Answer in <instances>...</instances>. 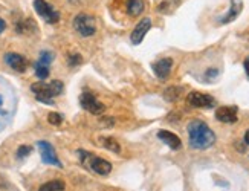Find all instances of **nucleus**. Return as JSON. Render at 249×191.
I'll return each instance as SVG.
<instances>
[{
    "instance_id": "f257e3e1",
    "label": "nucleus",
    "mask_w": 249,
    "mask_h": 191,
    "mask_svg": "<svg viewBox=\"0 0 249 191\" xmlns=\"http://www.w3.org/2000/svg\"><path fill=\"white\" fill-rule=\"evenodd\" d=\"M188 139H190V147L196 148V150H207V148L213 147L215 142V135L210 129L207 122L200 120H193L188 125Z\"/></svg>"
},
{
    "instance_id": "f03ea898",
    "label": "nucleus",
    "mask_w": 249,
    "mask_h": 191,
    "mask_svg": "<svg viewBox=\"0 0 249 191\" xmlns=\"http://www.w3.org/2000/svg\"><path fill=\"white\" fill-rule=\"evenodd\" d=\"M32 92L36 93V98L40 103H45V104H53V97H58V95L63 93L64 86L60 80H53L51 83H34L31 86Z\"/></svg>"
},
{
    "instance_id": "7ed1b4c3",
    "label": "nucleus",
    "mask_w": 249,
    "mask_h": 191,
    "mask_svg": "<svg viewBox=\"0 0 249 191\" xmlns=\"http://www.w3.org/2000/svg\"><path fill=\"white\" fill-rule=\"evenodd\" d=\"M78 156H80V161L88 168H90L92 172H95L96 174L107 176L112 172V164L103 157H98V156H95V155L86 152V150H78Z\"/></svg>"
},
{
    "instance_id": "20e7f679",
    "label": "nucleus",
    "mask_w": 249,
    "mask_h": 191,
    "mask_svg": "<svg viewBox=\"0 0 249 191\" xmlns=\"http://www.w3.org/2000/svg\"><path fill=\"white\" fill-rule=\"evenodd\" d=\"M73 28L81 37H92L96 33L95 18L89 14H78L73 18Z\"/></svg>"
},
{
    "instance_id": "39448f33",
    "label": "nucleus",
    "mask_w": 249,
    "mask_h": 191,
    "mask_svg": "<svg viewBox=\"0 0 249 191\" xmlns=\"http://www.w3.org/2000/svg\"><path fill=\"white\" fill-rule=\"evenodd\" d=\"M80 103H81V107L92 115H101L106 110V105L101 101H98V98H96L92 92H88V90L81 93Z\"/></svg>"
},
{
    "instance_id": "423d86ee",
    "label": "nucleus",
    "mask_w": 249,
    "mask_h": 191,
    "mask_svg": "<svg viewBox=\"0 0 249 191\" xmlns=\"http://www.w3.org/2000/svg\"><path fill=\"white\" fill-rule=\"evenodd\" d=\"M34 8H36L37 14L41 18H45V22H48L51 25L52 23H58L60 13L55 11V9H53V6L49 5L46 0H34Z\"/></svg>"
},
{
    "instance_id": "0eeeda50",
    "label": "nucleus",
    "mask_w": 249,
    "mask_h": 191,
    "mask_svg": "<svg viewBox=\"0 0 249 191\" xmlns=\"http://www.w3.org/2000/svg\"><path fill=\"white\" fill-rule=\"evenodd\" d=\"M187 103L191 105V107H196V109H213L215 105V98L208 93L190 92L187 97Z\"/></svg>"
},
{
    "instance_id": "6e6552de",
    "label": "nucleus",
    "mask_w": 249,
    "mask_h": 191,
    "mask_svg": "<svg viewBox=\"0 0 249 191\" xmlns=\"http://www.w3.org/2000/svg\"><path fill=\"white\" fill-rule=\"evenodd\" d=\"M38 148H40V155H41V161L49 165H57V167H63V164L60 162V159L55 153V148H53L49 142L46 141H38Z\"/></svg>"
},
{
    "instance_id": "1a4fd4ad",
    "label": "nucleus",
    "mask_w": 249,
    "mask_h": 191,
    "mask_svg": "<svg viewBox=\"0 0 249 191\" xmlns=\"http://www.w3.org/2000/svg\"><path fill=\"white\" fill-rule=\"evenodd\" d=\"M239 109L235 105H222L215 110V118L225 124H234L239 120Z\"/></svg>"
},
{
    "instance_id": "9d476101",
    "label": "nucleus",
    "mask_w": 249,
    "mask_h": 191,
    "mask_svg": "<svg viewBox=\"0 0 249 191\" xmlns=\"http://www.w3.org/2000/svg\"><path fill=\"white\" fill-rule=\"evenodd\" d=\"M150 28H151V18L145 17V18L141 20V22L135 26L132 35H130V40H132V43L133 45H141V43H142V40L145 38V35H147V33L150 31Z\"/></svg>"
},
{
    "instance_id": "9b49d317",
    "label": "nucleus",
    "mask_w": 249,
    "mask_h": 191,
    "mask_svg": "<svg viewBox=\"0 0 249 191\" xmlns=\"http://www.w3.org/2000/svg\"><path fill=\"white\" fill-rule=\"evenodd\" d=\"M5 63L11 68L14 69L16 72H25L28 69V60L20 55V54H14V52H8V54H5Z\"/></svg>"
},
{
    "instance_id": "f8f14e48",
    "label": "nucleus",
    "mask_w": 249,
    "mask_h": 191,
    "mask_svg": "<svg viewBox=\"0 0 249 191\" xmlns=\"http://www.w3.org/2000/svg\"><path fill=\"white\" fill-rule=\"evenodd\" d=\"M242 9H243V2H242V0H231L228 13H226L223 17L219 18V23L220 25H228V23L234 22V20L240 16Z\"/></svg>"
},
{
    "instance_id": "ddd939ff",
    "label": "nucleus",
    "mask_w": 249,
    "mask_h": 191,
    "mask_svg": "<svg viewBox=\"0 0 249 191\" xmlns=\"http://www.w3.org/2000/svg\"><path fill=\"white\" fill-rule=\"evenodd\" d=\"M171 68H173L171 58H160L156 63H153V72H155V75L160 80H167L170 77Z\"/></svg>"
},
{
    "instance_id": "4468645a",
    "label": "nucleus",
    "mask_w": 249,
    "mask_h": 191,
    "mask_svg": "<svg viewBox=\"0 0 249 191\" xmlns=\"http://www.w3.org/2000/svg\"><path fill=\"white\" fill-rule=\"evenodd\" d=\"M158 138H159V139H160L162 142H164V144H167V145L171 148V150H179V148L182 147L180 138H179L178 135H175V133L168 132V130H159Z\"/></svg>"
},
{
    "instance_id": "2eb2a0df",
    "label": "nucleus",
    "mask_w": 249,
    "mask_h": 191,
    "mask_svg": "<svg viewBox=\"0 0 249 191\" xmlns=\"http://www.w3.org/2000/svg\"><path fill=\"white\" fill-rule=\"evenodd\" d=\"M125 9L130 17H138L145 11V0H127Z\"/></svg>"
},
{
    "instance_id": "dca6fc26",
    "label": "nucleus",
    "mask_w": 249,
    "mask_h": 191,
    "mask_svg": "<svg viewBox=\"0 0 249 191\" xmlns=\"http://www.w3.org/2000/svg\"><path fill=\"white\" fill-rule=\"evenodd\" d=\"M180 0H158L156 11L160 14H170L179 6Z\"/></svg>"
},
{
    "instance_id": "f3484780",
    "label": "nucleus",
    "mask_w": 249,
    "mask_h": 191,
    "mask_svg": "<svg viewBox=\"0 0 249 191\" xmlns=\"http://www.w3.org/2000/svg\"><path fill=\"white\" fill-rule=\"evenodd\" d=\"M101 145L104 148H107V150H110L113 153H120L121 152V145L118 144V141L115 139V138H110V136H107V138H101Z\"/></svg>"
},
{
    "instance_id": "a211bd4d",
    "label": "nucleus",
    "mask_w": 249,
    "mask_h": 191,
    "mask_svg": "<svg viewBox=\"0 0 249 191\" xmlns=\"http://www.w3.org/2000/svg\"><path fill=\"white\" fill-rule=\"evenodd\" d=\"M38 191H64V182L63 180H51L40 187Z\"/></svg>"
},
{
    "instance_id": "6ab92c4d",
    "label": "nucleus",
    "mask_w": 249,
    "mask_h": 191,
    "mask_svg": "<svg viewBox=\"0 0 249 191\" xmlns=\"http://www.w3.org/2000/svg\"><path fill=\"white\" fill-rule=\"evenodd\" d=\"M180 92H182V87H176V86H171L168 87L165 92H164V98L168 101V103H175L180 98Z\"/></svg>"
},
{
    "instance_id": "aec40b11",
    "label": "nucleus",
    "mask_w": 249,
    "mask_h": 191,
    "mask_svg": "<svg viewBox=\"0 0 249 191\" xmlns=\"http://www.w3.org/2000/svg\"><path fill=\"white\" fill-rule=\"evenodd\" d=\"M52 61H53V54H52V52H49V51H41L40 52V60H38L40 65L49 66Z\"/></svg>"
},
{
    "instance_id": "412c9836",
    "label": "nucleus",
    "mask_w": 249,
    "mask_h": 191,
    "mask_svg": "<svg viewBox=\"0 0 249 191\" xmlns=\"http://www.w3.org/2000/svg\"><path fill=\"white\" fill-rule=\"evenodd\" d=\"M36 75L40 78V80H46L49 77V66H43L40 63L36 65Z\"/></svg>"
},
{
    "instance_id": "4be33fe9",
    "label": "nucleus",
    "mask_w": 249,
    "mask_h": 191,
    "mask_svg": "<svg viewBox=\"0 0 249 191\" xmlns=\"http://www.w3.org/2000/svg\"><path fill=\"white\" fill-rule=\"evenodd\" d=\"M48 121H49V124H52V125H60V124L63 122V116H61L60 113H57V112H51V113L48 115Z\"/></svg>"
},
{
    "instance_id": "5701e85b",
    "label": "nucleus",
    "mask_w": 249,
    "mask_h": 191,
    "mask_svg": "<svg viewBox=\"0 0 249 191\" xmlns=\"http://www.w3.org/2000/svg\"><path fill=\"white\" fill-rule=\"evenodd\" d=\"M31 152H32V148H31L29 145H20V147H18V150H17V157H18V159H23V157H26Z\"/></svg>"
},
{
    "instance_id": "b1692460",
    "label": "nucleus",
    "mask_w": 249,
    "mask_h": 191,
    "mask_svg": "<svg viewBox=\"0 0 249 191\" xmlns=\"http://www.w3.org/2000/svg\"><path fill=\"white\" fill-rule=\"evenodd\" d=\"M81 61H83V58H81V55H78V54H75V55H71V57L68 58V63H69V66H77V65H80Z\"/></svg>"
},
{
    "instance_id": "393cba45",
    "label": "nucleus",
    "mask_w": 249,
    "mask_h": 191,
    "mask_svg": "<svg viewBox=\"0 0 249 191\" xmlns=\"http://www.w3.org/2000/svg\"><path fill=\"white\" fill-rule=\"evenodd\" d=\"M217 73H219V72L215 70V69H211V70L207 72V77H208V78H214V77H217Z\"/></svg>"
},
{
    "instance_id": "a878e982",
    "label": "nucleus",
    "mask_w": 249,
    "mask_h": 191,
    "mask_svg": "<svg viewBox=\"0 0 249 191\" xmlns=\"http://www.w3.org/2000/svg\"><path fill=\"white\" fill-rule=\"evenodd\" d=\"M243 66H245V72H246V75L249 78V57H246L245 63H243Z\"/></svg>"
},
{
    "instance_id": "bb28decb",
    "label": "nucleus",
    "mask_w": 249,
    "mask_h": 191,
    "mask_svg": "<svg viewBox=\"0 0 249 191\" xmlns=\"http://www.w3.org/2000/svg\"><path fill=\"white\" fill-rule=\"evenodd\" d=\"M5 28H6V23H5V20H3V18H0V34L3 33V31H5Z\"/></svg>"
},
{
    "instance_id": "cd10ccee",
    "label": "nucleus",
    "mask_w": 249,
    "mask_h": 191,
    "mask_svg": "<svg viewBox=\"0 0 249 191\" xmlns=\"http://www.w3.org/2000/svg\"><path fill=\"white\" fill-rule=\"evenodd\" d=\"M245 142L249 145V129L246 130V133H245Z\"/></svg>"
},
{
    "instance_id": "c85d7f7f",
    "label": "nucleus",
    "mask_w": 249,
    "mask_h": 191,
    "mask_svg": "<svg viewBox=\"0 0 249 191\" xmlns=\"http://www.w3.org/2000/svg\"><path fill=\"white\" fill-rule=\"evenodd\" d=\"M0 105H2V98H0Z\"/></svg>"
}]
</instances>
